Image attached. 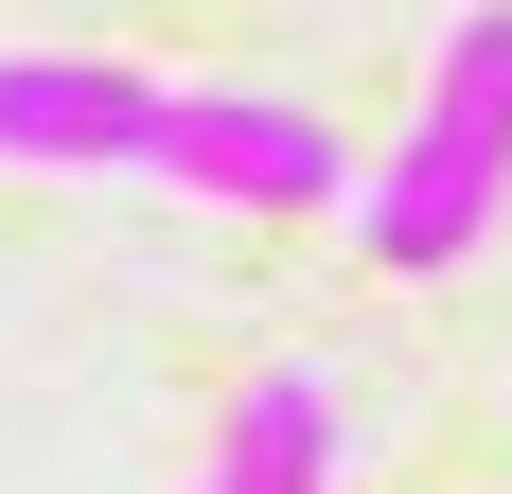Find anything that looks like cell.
Segmentation results:
<instances>
[{
    "instance_id": "6da1fadb",
    "label": "cell",
    "mask_w": 512,
    "mask_h": 494,
    "mask_svg": "<svg viewBox=\"0 0 512 494\" xmlns=\"http://www.w3.org/2000/svg\"><path fill=\"white\" fill-rule=\"evenodd\" d=\"M495 195H512V0H477L460 36H442V71H424L407 142L354 177V247L389 283H424V265H460L495 230Z\"/></svg>"
},
{
    "instance_id": "7a4b0ae2",
    "label": "cell",
    "mask_w": 512,
    "mask_h": 494,
    "mask_svg": "<svg viewBox=\"0 0 512 494\" xmlns=\"http://www.w3.org/2000/svg\"><path fill=\"white\" fill-rule=\"evenodd\" d=\"M142 177H177V195H230V212H318V195H354V142H336L318 106L159 89V124H142Z\"/></svg>"
},
{
    "instance_id": "3957f363",
    "label": "cell",
    "mask_w": 512,
    "mask_h": 494,
    "mask_svg": "<svg viewBox=\"0 0 512 494\" xmlns=\"http://www.w3.org/2000/svg\"><path fill=\"white\" fill-rule=\"evenodd\" d=\"M159 89L106 71V53H0V159H53V177H142Z\"/></svg>"
},
{
    "instance_id": "277c9868",
    "label": "cell",
    "mask_w": 512,
    "mask_h": 494,
    "mask_svg": "<svg viewBox=\"0 0 512 494\" xmlns=\"http://www.w3.org/2000/svg\"><path fill=\"white\" fill-rule=\"evenodd\" d=\"M212 494H336V389L318 371H248L230 442H212Z\"/></svg>"
}]
</instances>
